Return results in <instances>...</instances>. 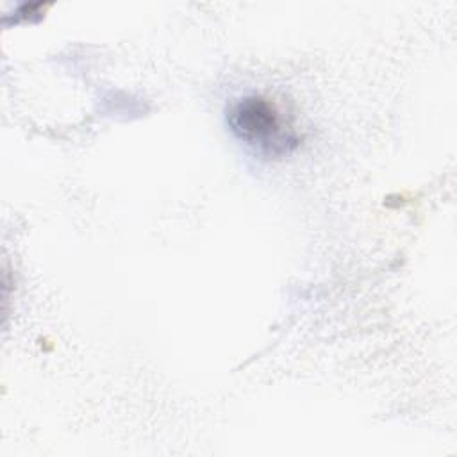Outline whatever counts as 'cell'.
<instances>
[{
	"label": "cell",
	"mask_w": 457,
	"mask_h": 457,
	"mask_svg": "<svg viewBox=\"0 0 457 457\" xmlns=\"http://www.w3.org/2000/svg\"><path fill=\"white\" fill-rule=\"evenodd\" d=\"M227 121L234 136L259 154L282 155L296 145V136L284 114L266 96L252 95L237 100Z\"/></svg>",
	"instance_id": "obj_1"
}]
</instances>
